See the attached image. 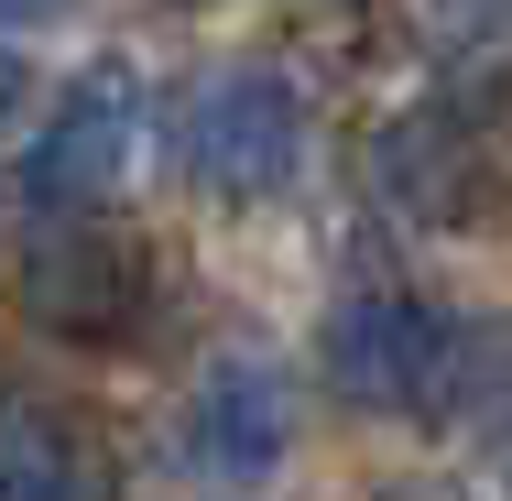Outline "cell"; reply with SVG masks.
<instances>
[{"label":"cell","instance_id":"6da1fadb","mask_svg":"<svg viewBox=\"0 0 512 501\" xmlns=\"http://www.w3.org/2000/svg\"><path fill=\"white\" fill-rule=\"evenodd\" d=\"M175 164L229 207L284 197L295 164H306V99H295V77H273V66L207 77L197 99H186V120H175Z\"/></svg>","mask_w":512,"mask_h":501},{"label":"cell","instance_id":"7a4b0ae2","mask_svg":"<svg viewBox=\"0 0 512 501\" xmlns=\"http://www.w3.org/2000/svg\"><path fill=\"white\" fill-rule=\"evenodd\" d=\"M327 382L360 414H436L447 382H458V327L425 295L371 284V295H349L327 316Z\"/></svg>","mask_w":512,"mask_h":501},{"label":"cell","instance_id":"3957f363","mask_svg":"<svg viewBox=\"0 0 512 501\" xmlns=\"http://www.w3.org/2000/svg\"><path fill=\"white\" fill-rule=\"evenodd\" d=\"M131 153H142V77L131 66H88L55 120L33 131V153H22V197L55 207V218H88V207L131 175Z\"/></svg>","mask_w":512,"mask_h":501},{"label":"cell","instance_id":"277c9868","mask_svg":"<svg viewBox=\"0 0 512 501\" xmlns=\"http://www.w3.org/2000/svg\"><path fill=\"white\" fill-rule=\"evenodd\" d=\"M22 305H33V327H55V338H131L142 327V305H153V273H142V251L99 229V218H66V229H44L33 240V262H22Z\"/></svg>","mask_w":512,"mask_h":501},{"label":"cell","instance_id":"5b68a950","mask_svg":"<svg viewBox=\"0 0 512 501\" xmlns=\"http://www.w3.org/2000/svg\"><path fill=\"white\" fill-rule=\"evenodd\" d=\"M284 447H295V393H284V371H273L262 349L207 360L197 403H186V458H197V480L207 491H262V480L284 469Z\"/></svg>","mask_w":512,"mask_h":501},{"label":"cell","instance_id":"8992f818","mask_svg":"<svg viewBox=\"0 0 512 501\" xmlns=\"http://www.w3.org/2000/svg\"><path fill=\"white\" fill-rule=\"evenodd\" d=\"M0 501H120V458L88 414L44 393H0Z\"/></svg>","mask_w":512,"mask_h":501},{"label":"cell","instance_id":"52a82bcc","mask_svg":"<svg viewBox=\"0 0 512 501\" xmlns=\"http://www.w3.org/2000/svg\"><path fill=\"white\" fill-rule=\"evenodd\" d=\"M382 186L414 207V218H469L480 207V153L447 131V120H404L382 142Z\"/></svg>","mask_w":512,"mask_h":501},{"label":"cell","instance_id":"ba28073f","mask_svg":"<svg viewBox=\"0 0 512 501\" xmlns=\"http://www.w3.org/2000/svg\"><path fill=\"white\" fill-rule=\"evenodd\" d=\"M425 33L447 44V55H491V44H512V0H425Z\"/></svg>","mask_w":512,"mask_h":501},{"label":"cell","instance_id":"9c48e42d","mask_svg":"<svg viewBox=\"0 0 512 501\" xmlns=\"http://www.w3.org/2000/svg\"><path fill=\"white\" fill-rule=\"evenodd\" d=\"M66 0H0V33H33V22H55Z\"/></svg>","mask_w":512,"mask_h":501},{"label":"cell","instance_id":"30bf717a","mask_svg":"<svg viewBox=\"0 0 512 501\" xmlns=\"http://www.w3.org/2000/svg\"><path fill=\"white\" fill-rule=\"evenodd\" d=\"M11 109H22V55L0 44V120H11Z\"/></svg>","mask_w":512,"mask_h":501}]
</instances>
